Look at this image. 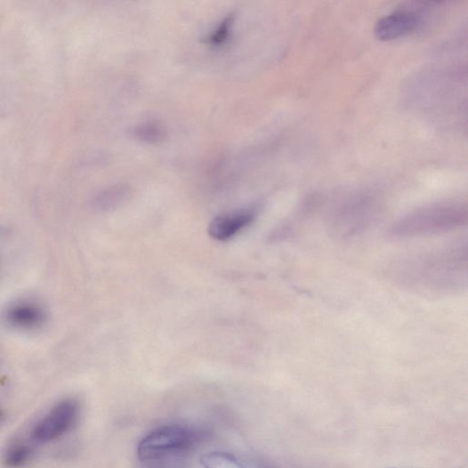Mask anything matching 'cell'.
I'll return each instance as SVG.
<instances>
[{"label": "cell", "instance_id": "cell-1", "mask_svg": "<svg viewBox=\"0 0 468 468\" xmlns=\"http://www.w3.org/2000/svg\"><path fill=\"white\" fill-rule=\"evenodd\" d=\"M394 269L395 278L411 289L439 295L453 293L467 283L466 245L412 256Z\"/></svg>", "mask_w": 468, "mask_h": 468}, {"label": "cell", "instance_id": "cell-2", "mask_svg": "<svg viewBox=\"0 0 468 468\" xmlns=\"http://www.w3.org/2000/svg\"><path fill=\"white\" fill-rule=\"evenodd\" d=\"M466 210L460 206L424 209L398 221L390 229L394 239H413L452 231L466 224Z\"/></svg>", "mask_w": 468, "mask_h": 468}, {"label": "cell", "instance_id": "cell-3", "mask_svg": "<svg viewBox=\"0 0 468 468\" xmlns=\"http://www.w3.org/2000/svg\"><path fill=\"white\" fill-rule=\"evenodd\" d=\"M202 438V432L196 428L180 424L160 426L141 441L137 450L138 456L143 462L155 460L188 450Z\"/></svg>", "mask_w": 468, "mask_h": 468}, {"label": "cell", "instance_id": "cell-4", "mask_svg": "<svg viewBox=\"0 0 468 468\" xmlns=\"http://www.w3.org/2000/svg\"><path fill=\"white\" fill-rule=\"evenodd\" d=\"M79 412V406L76 400H62L33 429V439L47 443L62 437L77 424Z\"/></svg>", "mask_w": 468, "mask_h": 468}, {"label": "cell", "instance_id": "cell-5", "mask_svg": "<svg viewBox=\"0 0 468 468\" xmlns=\"http://www.w3.org/2000/svg\"><path fill=\"white\" fill-rule=\"evenodd\" d=\"M254 209H243L217 216L209 226L211 238L227 241L249 226L256 218Z\"/></svg>", "mask_w": 468, "mask_h": 468}, {"label": "cell", "instance_id": "cell-6", "mask_svg": "<svg viewBox=\"0 0 468 468\" xmlns=\"http://www.w3.org/2000/svg\"><path fill=\"white\" fill-rule=\"evenodd\" d=\"M419 23L416 13L408 11H398L381 19L375 27V36L382 41H391L402 37Z\"/></svg>", "mask_w": 468, "mask_h": 468}, {"label": "cell", "instance_id": "cell-7", "mask_svg": "<svg viewBox=\"0 0 468 468\" xmlns=\"http://www.w3.org/2000/svg\"><path fill=\"white\" fill-rule=\"evenodd\" d=\"M4 319L12 327L33 330L44 326L47 314L44 309L36 303H20L8 308Z\"/></svg>", "mask_w": 468, "mask_h": 468}, {"label": "cell", "instance_id": "cell-8", "mask_svg": "<svg viewBox=\"0 0 468 468\" xmlns=\"http://www.w3.org/2000/svg\"><path fill=\"white\" fill-rule=\"evenodd\" d=\"M129 189L125 185H117L96 194L91 202L93 210L105 212L117 207L129 195Z\"/></svg>", "mask_w": 468, "mask_h": 468}, {"label": "cell", "instance_id": "cell-9", "mask_svg": "<svg viewBox=\"0 0 468 468\" xmlns=\"http://www.w3.org/2000/svg\"><path fill=\"white\" fill-rule=\"evenodd\" d=\"M205 468H246L233 456L223 452L207 453L200 458Z\"/></svg>", "mask_w": 468, "mask_h": 468}, {"label": "cell", "instance_id": "cell-10", "mask_svg": "<svg viewBox=\"0 0 468 468\" xmlns=\"http://www.w3.org/2000/svg\"><path fill=\"white\" fill-rule=\"evenodd\" d=\"M30 449L28 446L15 445L10 448L4 455V464L11 468L25 465L30 458Z\"/></svg>", "mask_w": 468, "mask_h": 468}, {"label": "cell", "instance_id": "cell-11", "mask_svg": "<svg viewBox=\"0 0 468 468\" xmlns=\"http://www.w3.org/2000/svg\"><path fill=\"white\" fill-rule=\"evenodd\" d=\"M135 137L147 142H157L163 139L164 132L157 124L149 123L138 126L135 131Z\"/></svg>", "mask_w": 468, "mask_h": 468}, {"label": "cell", "instance_id": "cell-12", "mask_svg": "<svg viewBox=\"0 0 468 468\" xmlns=\"http://www.w3.org/2000/svg\"><path fill=\"white\" fill-rule=\"evenodd\" d=\"M232 21V17L226 18L206 39V43L212 45H220L224 43L230 35Z\"/></svg>", "mask_w": 468, "mask_h": 468}, {"label": "cell", "instance_id": "cell-13", "mask_svg": "<svg viewBox=\"0 0 468 468\" xmlns=\"http://www.w3.org/2000/svg\"><path fill=\"white\" fill-rule=\"evenodd\" d=\"M0 417H2V411H0Z\"/></svg>", "mask_w": 468, "mask_h": 468}]
</instances>
